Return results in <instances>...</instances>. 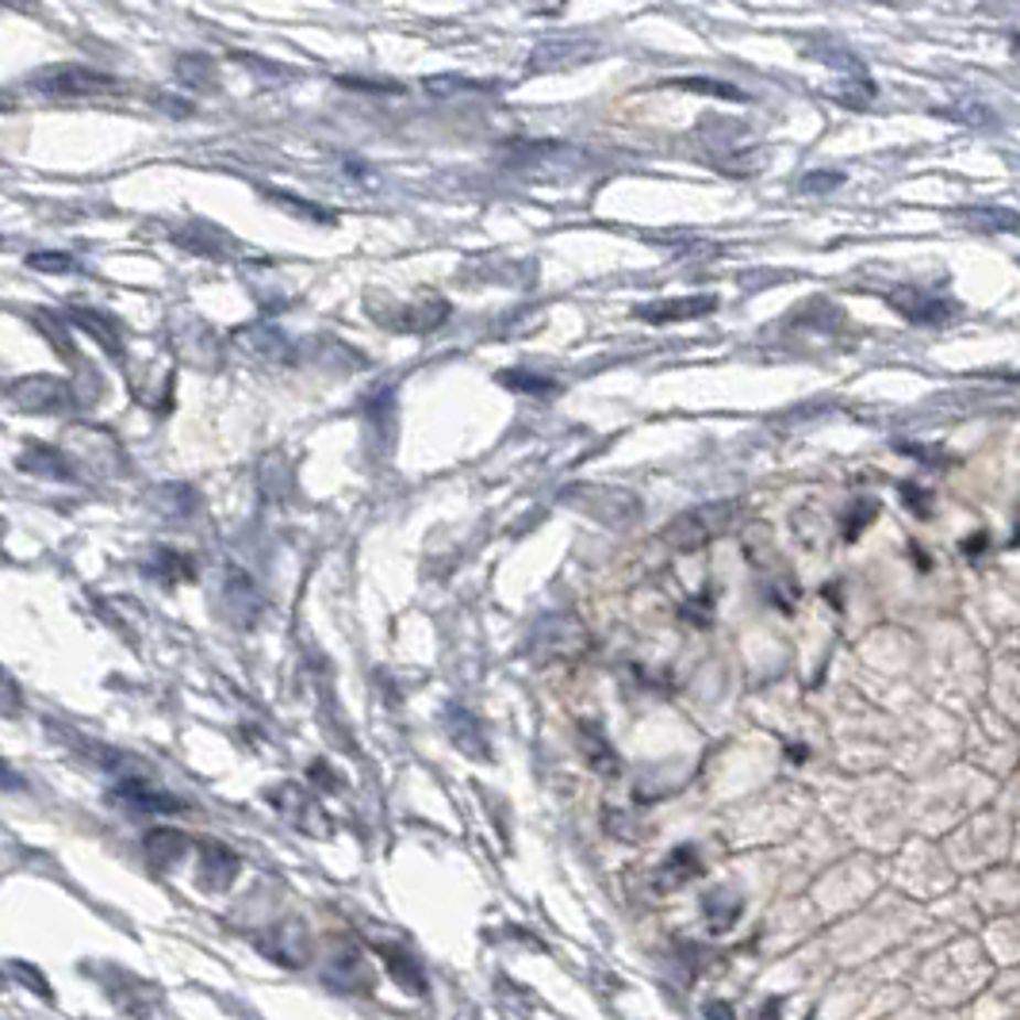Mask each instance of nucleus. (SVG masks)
Instances as JSON below:
<instances>
[{
  "label": "nucleus",
  "instance_id": "obj_1",
  "mask_svg": "<svg viewBox=\"0 0 1020 1020\" xmlns=\"http://www.w3.org/2000/svg\"><path fill=\"white\" fill-rule=\"evenodd\" d=\"M741 518V503L737 500H713V503H698V507L676 514L668 526L661 529V537L672 545L676 552H695L702 545L718 541L729 534V526Z\"/></svg>",
  "mask_w": 1020,
  "mask_h": 1020
},
{
  "label": "nucleus",
  "instance_id": "obj_2",
  "mask_svg": "<svg viewBox=\"0 0 1020 1020\" xmlns=\"http://www.w3.org/2000/svg\"><path fill=\"white\" fill-rule=\"evenodd\" d=\"M560 503L588 518L602 522V526H633L641 518V495L625 492V487H606V484H572L560 492Z\"/></svg>",
  "mask_w": 1020,
  "mask_h": 1020
},
{
  "label": "nucleus",
  "instance_id": "obj_3",
  "mask_svg": "<svg viewBox=\"0 0 1020 1020\" xmlns=\"http://www.w3.org/2000/svg\"><path fill=\"white\" fill-rule=\"evenodd\" d=\"M265 798H269V806L277 809V814L284 817L292 829L308 833V837H315V840H331L334 837V817L326 814V809L319 806V802L311 798V794L303 791L300 783H292V779L269 786V791H265Z\"/></svg>",
  "mask_w": 1020,
  "mask_h": 1020
},
{
  "label": "nucleus",
  "instance_id": "obj_4",
  "mask_svg": "<svg viewBox=\"0 0 1020 1020\" xmlns=\"http://www.w3.org/2000/svg\"><path fill=\"white\" fill-rule=\"evenodd\" d=\"M323 983L339 994H373V970H368V955L361 952L353 940H334L331 955L323 959Z\"/></svg>",
  "mask_w": 1020,
  "mask_h": 1020
},
{
  "label": "nucleus",
  "instance_id": "obj_5",
  "mask_svg": "<svg viewBox=\"0 0 1020 1020\" xmlns=\"http://www.w3.org/2000/svg\"><path fill=\"white\" fill-rule=\"evenodd\" d=\"M8 404L28 415H66L74 407V391L62 376H23L8 384Z\"/></svg>",
  "mask_w": 1020,
  "mask_h": 1020
},
{
  "label": "nucleus",
  "instance_id": "obj_6",
  "mask_svg": "<svg viewBox=\"0 0 1020 1020\" xmlns=\"http://www.w3.org/2000/svg\"><path fill=\"white\" fill-rule=\"evenodd\" d=\"M31 85L46 96H111V93H119L116 77L100 74V69H88V66L39 69V74L31 77Z\"/></svg>",
  "mask_w": 1020,
  "mask_h": 1020
},
{
  "label": "nucleus",
  "instance_id": "obj_7",
  "mask_svg": "<svg viewBox=\"0 0 1020 1020\" xmlns=\"http://www.w3.org/2000/svg\"><path fill=\"white\" fill-rule=\"evenodd\" d=\"M254 944L265 959H272L277 967H288V970L308 967L311 955H315V947H311V933H308L303 921H284V925H277V928H265Z\"/></svg>",
  "mask_w": 1020,
  "mask_h": 1020
},
{
  "label": "nucleus",
  "instance_id": "obj_8",
  "mask_svg": "<svg viewBox=\"0 0 1020 1020\" xmlns=\"http://www.w3.org/2000/svg\"><path fill=\"white\" fill-rule=\"evenodd\" d=\"M887 303L902 319H910L913 326H947V323H955V315H959V303L955 300L936 296V292H925V288H910V284L887 292Z\"/></svg>",
  "mask_w": 1020,
  "mask_h": 1020
},
{
  "label": "nucleus",
  "instance_id": "obj_9",
  "mask_svg": "<svg viewBox=\"0 0 1020 1020\" xmlns=\"http://www.w3.org/2000/svg\"><path fill=\"white\" fill-rule=\"evenodd\" d=\"M718 311V296H679V300H656L645 308L633 311V319L648 326H668V323H690V319H702Z\"/></svg>",
  "mask_w": 1020,
  "mask_h": 1020
},
{
  "label": "nucleus",
  "instance_id": "obj_10",
  "mask_svg": "<svg viewBox=\"0 0 1020 1020\" xmlns=\"http://www.w3.org/2000/svg\"><path fill=\"white\" fill-rule=\"evenodd\" d=\"M111 798L124 802L131 814H184L181 798L150 786L147 779H119V783L111 786Z\"/></svg>",
  "mask_w": 1020,
  "mask_h": 1020
},
{
  "label": "nucleus",
  "instance_id": "obj_11",
  "mask_svg": "<svg viewBox=\"0 0 1020 1020\" xmlns=\"http://www.w3.org/2000/svg\"><path fill=\"white\" fill-rule=\"evenodd\" d=\"M238 871H243V859L223 840H204L200 845V882H204V890L219 894V890H227L238 879Z\"/></svg>",
  "mask_w": 1020,
  "mask_h": 1020
},
{
  "label": "nucleus",
  "instance_id": "obj_12",
  "mask_svg": "<svg viewBox=\"0 0 1020 1020\" xmlns=\"http://www.w3.org/2000/svg\"><path fill=\"white\" fill-rule=\"evenodd\" d=\"M20 469L31 472V476L39 480H77L74 464H69V457L62 453L58 445H46V441H28L20 453Z\"/></svg>",
  "mask_w": 1020,
  "mask_h": 1020
},
{
  "label": "nucleus",
  "instance_id": "obj_13",
  "mask_svg": "<svg viewBox=\"0 0 1020 1020\" xmlns=\"http://www.w3.org/2000/svg\"><path fill=\"white\" fill-rule=\"evenodd\" d=\"M698 874H702V859H698V851L690 845H683L653 871V890L656 894H672V890L687 887V882L698 879Z\"/></svg>",
  "mask_w": 1020,
  "mask_h": 1020
},
{
  "label": "nucleus",
  "instance_id": "obj_14",
  "mask_svg": "<svg viewBox=\"0 0 1020 1020\" xmlns=\"http://www.w3.org/2000/svg\"><path fill=\"white\" fill-rule=\"evenodd\" d=\"M445 729H449V737H453V744L464 752V756H472V760H487V756H492V744H487L484 729H480V721L472 718L469 710H461V706H449V710H445Z\"/></svg>",
  "mask_w": 1020,
  "mask_h": 1020
},
{
  "label": "nucleus",
  "instance_id": "obj_15",
  "mask_svg": "<svg viewBox=\"0 0 1020 1020\" xmlns=\"http://www.w3.org/2000/svg\"><path fill=\"white\" fill-rule=\"evenodd\" d=\"M376 952H380V959L388 963L391 978H396V983L404 986L411 998H426V994H430V983H426L422 963L415 959L411 952H404V947H391V944H376Z\"/></svg>",
  "mask_w": 1020,
  "mask_h": 1020
},
{
  "label": "nucleus",
  "instance_id": "obj_16",
  "mask_svg": "<svg viewBox=\"0 0 1020 1020\" xmlns=\"http://www.w3.org/2000/svg\"><path fill=\"white\" fill-rule=\"evenodd\" d=\"M741 910H744L741 894H733V890H726V887L710 890V894L702 898V917H706V928H710V936L729 933V928L741 921Z\"/></svg>",
  "mask_w": 1020,
  "mask_h": 1020
},
{
  "label": "nucleus",
  "instance_id": "obj_17",
  "mask_svg": "<svg viewBox=\"0 0 1020 1020\" xmlns=\"http://www.w3.org/2000/svg\"><path fill=\"white\" fill-rule=\"evenodd\" d=\"M147 576L158 580L162 588H176V583H192L196 580V560L189 552L176 549H158L154 557L147 560Z\"/></svg>",
  "mask_w": 1020,
  "mask_h": 1020
},
{
  "label": "nucleus",
  "instance_id": "obj_18",
  "mask_svg": "<svg viewBox=\"0 0 1020 1020\" xmlns=\"http://www.w3.org/2000/svg\"><path fill=\"white\" fill-rule=\"evenodd\" d=\"M955 223L983 230V235H1013V230H1020V212H1009V207H959Z\"/></svg>",
  "mask_w": 1020,
  "mask_h": 1020
},
{
  "label": "nucleus",
  "instance_id": "obj_19",
  "mask_svg": "<svg viewBox=\"0 0 1020 1020\" xmlns=\"http://www.w3.org/2000/svg\"><path fill=\"white\" fill-rule=\"evenodd\" d=\"M184 856H189V837H184V833L154 829L147 837V859H150V867H154V871L170 874Z\"/></svg>",
  "mask_w": 1020,
  "mask_h": 1020
},
{
  "label": "nucleus",
  "instance_id": "obj_20",
  "mask_svg": "<svg viewBox=\"0 0 1020 1020\" xmlns=\"http://www.w3.org/2000/svg\"><path fill=\"white\" fill-rule=\"evenodd\" d=\"M580 749H583V760H588V767L599 771L602 779H618V775H622V756H618L614 744H610L595 726H583L580 729Z\"/></svg>",
  "mask_w": 1020,
  "mask_h": 1020
},
{
  "label": "nucleus",
  "instance_id": "obj_21",
  "mask_svg": "<svg viewBox=\"0 0 1020 1020\" xmlns=\"http://www.w3.org/2000/svg\"><path fill=\"white\" fill-rule=\"evenodd\" d=\"M69 323L93 334V339L104 345L108 357H124V339H119V331H116V319L100 315V311H93V308H69Z\"/></svg>",
  "mask_w": 1020,
  "mask_h": 1020
},
{
  "label": "nucleus",
  "instance_id": "obj_22",
  "mask_svg": "<svg viewBox=\"0 0 1020 1020\" xmlns=\"http://www.w3.org/2000/svg\"><path fill=\"white\" fill-rule=\"evenodd\" d=\"M235 339L243 342L250 353H257V357H265V361H277V365H280V361H292V345H288L277 331H272V326H265V323L246 326V331H238Z\"/></svg>",
  "mask_w": 1020,
  "mask_h": 1020
},
{
  "label": "nucleus",
  "instance_id": "obj_23",
  "mask_svg": "<svg viewBox=\"0 0 1020 1020\" xmlns=\"http://www.w3.org/2000/svg\"><path fill=\"white\" fill-rule=\"evenodd\" d=\"M449 319V303L445 300H426V303H415V308L399 311V319H391L388 326H396V331H433V326H441Z\"/></svg>",
  "mask_w": 1020,
  "mask_h": 1020
},
{
  "label": "nucleus",
  "instance_id": "obj_24",
  "mask_svg": "<svg viewBox=\"0 0 1020 1020\" xmlns=\"http://www.w3.org/2000/svg\"><path fill=\"white\" fill-rule=\"evenodd\" d=\"M495 380L511 391H522V396H552V391H557V380H552V376L526 373V368H503Z\"/></svg>",
  "mask_w": 1020,
  "mask_h": 1020
},
{
  "label": "nucleus",
  "instance_id": "obj_25",
  "mask_svg": "<svg viewBox=\"0 0 1020 1020\" xmlns=\"http://www.w3.org/2000/svg\"><path fill=\"white\" fill-rule=\"evenodd\" d=\"M672 88H683V93H698V96H718V100H749V93H741L737 85L713 82V77H676L668 82Z\"/></svg>",
  "mask_w": 1020,
  "mask_h": 1020
},
{
  "label": "nucleus",
  "instance_id": "obj_26",
  "mask_svg": "<svg viewBox=\"0 0 1020 1020\" xmlns=\"http://www.w3.org/2000/svg\"><path fill=\"white\" fill-rule=\"evenodd\" d=\"M874 514H879V503H874V500H856V503H851V507L845 511V518H840L845 541H856V537L874 522Z\"/></svg>",
  "mask_w": 1020,
  "mask_h": 1020
},
{
  "label": "nucleus",
  "instance_id": "obj_27",
  "mask_svg": "<svg viewBox=\"0 0 1020 1020\" xmlns=\"http://www.w3.org/2000/svg\"><path fill=\"white\" fill-rule=\"evenodd\" d=\"M8 975L15 978V983H23V986H31V990L39 994L43 1001H51V986H46V978L39 975L35 967H28V963H20V959H12L8 963Z\"/></svg>",
  "mask_w": 1020,
  "mask_h": 1020
},
{
  "label": "nucleus",
  "instance_id": "obj_28",
  "mask_svg": "<svg viewBox=\"0 0 1020 1020\" xmlns=\"http://www.w3.org/2000/svg\"><path fill=\"white\" fill-rule=\"evenodd\" d=\"M28 265L39 272H69L74 269V257L58 254V250H39V254H28Z\"/></svg>",
  "mask_w": 1020,
  "mask_h": 1020
},
{
  "label": "nucleus",
  "instance_id": "obj_29",
  "mask_svg": "<svg viewBox=\"0 0 1020 1020\" xmlns=\"http://www.w3.org/2000/svg\"><path fill=\"white\" fill-rule=\"evenodd\" d=\"M898 492H902V500H905V507H910L917 518H928L933 514V492H925V487H917V484H898Z\"/></svg>",
  "mask_w": 1020,
  "mask_h": 1020
},
{
  "label": "nucleus",
  "instance_id": "obj_30",
  "mask_svg": "<svg viewBox=\"0 0 1020 1020\" xmlns=\"http://www.w3.org/2000/svg\"><path fill=\"white\" fill-rule=\"evenodd\" d=\"M583 54H591V46H580V43H552V46H541V51L534 54V62L541 66L545 58H572L580 62Z\"/></svg>",
  "mask_w": 1020,
  "mask_h": 1020
},
{
  "label": "nucleus",
  "instance_id": "obj_31",
  "mask_svg": "<svg viewBox=\"0 0 1020 1020\" xmlns=\"http://www.w3.org/2000/svg\"><path fill=\"white\" fill-rule=\"evenodd\" d=\"M898 453H905V457H913V461H921V464H947V453L944 449H936V445H913V441H898Z\"/></svg>",
  "mask_w": 1020,
  "mask_h": 1020
},
{
  "label": "nucleus",
  "instance_id": "obj_32",
  "mask_svg": "<svg viewBox=\"0 0 1020 1020\" xmlns=\"http://www.w3.org/2000/svg\"><path fill=\"white\" fill-rule=\"evenodd\" d=\"M837 184H845V176H840V173H806L798 189L802 192H833Z\"/></svg>",
  "mask_w": 1020,
  "mask_h": 1020
},
{
  "label": "nucleus",
  "instance_id": "obj_33",
  "mask_svg": "<svg viewBox=\"0 0 1020 1020\" xmlns=\"http://www.w3.org/2000/svg\"><path fill=\"white\" fill-rule=\"evenodd\" d=\"M308 775L315 779V786H323V791H339V779L331 775V767H326L323 760H315V764H311V771H308Z\"/></svg>",
  "mask_w": 1020,
  "mask_h": 1020
},
{
  "label": "nucleus",
  "instance_id": "obj_34",
  "mask_svg": "<svg viewBox=\"0 0 1020 1020\" xmlns=\"http://www.w3.org/2000/svg\"><path fill=\"white\" fill-rule=\"evenodd\" d=\"M345 88H365V93H399V85L388 82H357V77H342Z\"/></svg>",
  "mask_w": 1020,
  "mask_h": 1020
},
{
  "label": "nucleus",
  "instance_id": "obj_35",
  "mask_svg": "<svg viewBox=\"0 0 1020 1020\" xmlns=\"http://www.w3.org/2000/svg\"><path fill=\"white\" fill-rule=\"evenodd\" d=\"M983 545H990V541H986V534H978V537H970V541L963 545V549H967V552H978Z\"/></svg>",
  "mask_w": 1020,
  "mask_h": 1020
},
{
  "label": "nucleus",
  "instance_id": "obj_36",
  "mask_svg": "<svg viewBox=\"0 0 1020 1020\" xmlns=\"http://www.w3.org/2000/svg\"><path fill=\"white\" fill-rule=\"evenodd\" d=\"M706 1013H710V1017H733V1009H726V1006H710V1009H706Z\"/></svg>",
  "mask_w": 1020,
  "mask_h": 1020
},
{
  "label": "nucleus",
  "instance_id": "obj_37",
  "mask_svg": "<svg viewBox=\"0 0 1020 1020\" xmlns=\"http://www.w3.org/2000/svg\"><path fill=\"white\" fill-rule=\"evenodd\" d=\"M998 380H1009V384H1020V373H998Z\"/></svg>",
  "mask_w": 1020,
  "mask_h": 1020
},
{
  "label": "nucleus",
  "instance_id": "obj_38",
  "mask_svg": "<svg viewBox=\"0 0 1020 1020\" xmlns=\"http://www.w3.org/2000/svg\"><path fill=\"white\" fill-rule=\"evenodd\" d=\"M1017 51H1020V39H1017Z\"/></svg>",
  "mask_w": 1020,
  "mask_h": 1020
}]
</instances>
